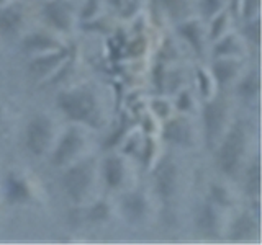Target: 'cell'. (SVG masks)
Segmentation results:
<instances>
[{"label": "cell", "mask_w": 262, "mask_h": 245, "mask_svg": "<svg viewBox=\"0 0 262 245\" xmlns=\"http://www.w3.org/2000/svg\"><path fill=\"white\" fill-rule=\"evenodd\" d=\"M254 229V223L252 219L248 217V216H243L237 219V223L234 224V229H233V239L234 240H241V239H246L248 235H251Z\"/></svg>", "instance_id": "cell-16"}, {"label": "cell", "mask_w": 262, "mask_h": 245, "mask_svg": "<svg viewBox=\"0 0 262 245\" xmlns=\"http://www.w3.org/2000/svg\"><path fill=\"white\" fill-rule=\"evenodd\" d=\"M62 59V54H56V56H49V57H41V59L35 61L31 64V70L35 74H39V76H43V74L49 72L54 65L59 64V61Z\"/></svg>", "instance_id": "cell-15"}, {"label": "cell", "mask_w": 262, "mask_h": 245, "mask_svg": "<svg viewBox=\"0 0 262 245\" xmlns=\"http://www.w3.org/2000/svg\"><path fill=\"white\" fill-rule=\"evenodd\" d=\"M244 142H246L244 133L239 126L233 128L231 133L226 136L220 151V167L225 174L233 175L237 165H239L244 152Z\"/></svg>", "instance_id": "cell-1"}, {"label": "cell", "mask_w": 262, "mask_h": 245, "mask_svg": "<svg viewBox=\"0 0 262 245\" xmlns=\"http://www.w3.org/2000/svg\"><path fill=\"white\" fill-rule=\"evenodd\" d=\"M62 183H64L66 193H68L74 201H80L89 191L90 172L85 165H77L66 174Z\"/></svg>", "instance_id": "cell-4"}, {"label": "cell", "mask_w": 262, "mask_h": 245, "mask_svg": "<svg viewBox=\"0 0 262 245\" xmlns=\"http://www.w3.org/2000/svg\"><path fill=\"white\" fill-rule=\"evenodd\" d=\"M236 74V64L229 61H221L215 65V76L220 82H228L234 77Z\"/></svg>", "instance_id": "cell-18"}, {"label": "cell", "mask_w": 262, "mask_h": 245, "mask_svg": "<svg viewBox=\"0 0 262 245\" xmlns=\"http://www.w3.org/2000/svg\"><path fill=\"white\" fill-rule=\"evenodd\" d=\"M106 212H108V208H106L103 203H98V204H95L92 209H90V219L102 220V219L106 217Z\"/></svg>", "instance_id": "cell-22"}, {"label": "cell", "mask_w": 262, "mask_h": 245, "mask_svg": "<svg viewBox=\"0 0 262 245\" xmlns=\"http://www.w3.org/2000/svg\"><path fill=\"white\" fill-rule=\"evenodd\" d=\"M144 201L141 196L138 194H129L128 198L125 200V203H123V209H125L126 216L131 217V219H138L143 216L144 212Z\"/></svg>", "instance_id": "cell-12"}, {"label": "cell", "mask_w": 262, "mask_h": 245, "mask_svg": "<svg viewBox=\"0 0 262 245\" xmlns=\"http://www.w3.org/2000/svg\"><path fill=\"white\" fill-rule=\"evenodd\" d=\"M59 106L71 119H77V121L89 119L95 110L94 98L84 92L62 93L59 96Z\"/></svg>", "instance_id": "cell-2"}, {"label": "cell", "mask_w": 262, "mask_h": 245, "mask_svg": "<svg viewBox=\"0 0 262 245\" xmlns=\"http://www.w3.org/2000/svg\"><path fill=\"white\" fill-rule=\"evenodd\" d=\"M80 136L76 133V131H69L68 134L62 137L61 144L57 145V149L54 152V163L56 165H61V163L68 162L74 154H76L80 149Z\"/></svg>", "instance_id": "cell-6"}, {"label": "cell", "mask_w": 262, "mask_h": 245, "mask_svg": "<svg viewBox=\"0 0 262 245\" xmlns=\"http://www.w3.org/2000/svg\"><path fill=\"white\" fill-rule=\"evenodd\" d=\"M164 137H166L167 141L176 142V144H187L188 137H190V131H188V126L182 119H174L166 126Z\"/></svg>", "instance_id": "cell-8"}, {"label": "cell", "mask_w": 262, "mask_h": 245, "mask_svg": "<svg viewBox=\"0 0 262 245\" xmlns=\"http://www.w3.org/2000/svg\"><path fill=\"white\" fill-rule=\"evenodd\" d=\"M248 191L252 194L259 193V163L256 162L248 172Z\"/></svg>", "instance_id": "cell-19"}, {"label": "cell", "mask_w": 262, "mask_h": 245, "mask_svg": "<svg viewBox=\"0 0 262 245\" xmlns=\"http://www.w3.org/2000/svg\"><path fill=\"white\" fill-rule=\"evenodd\" d=\"M48 20L59 30H66L69 27V13L61 2H53L45 8Z\"/></svg>", "instance_id": "cell-9"}, {"label": "cell", "mask_w": 262, "mask_h": 245, "mask_svg": "<svg viewBox=\"0 0 262 245\" xmlns=\"http://www.w3.org/2000/svg\"><path fill=\"white\" fill-rule=\"evenodd\" d=\"M51 141V125L46 118H35L27 128V147L35 155H41Z\"/></svg>", "instance_id": "cell-3"}, {"label": "cell", "mask_w": 262, "mask_h": 245, "mask_svg": "<svg viewBox=\"0 0 262 245\" xmlns=\"http://www.w3.org/2000/svg\"><path fill=\"white\" fill-rule=\"evenodd\" d=\"M203 118H205V128H207V134L208 137H216L223 126V119H225V110L218 102L210 103L205 106L203 111Z\"/></svg>", "instance_id": "cell-7"}, {"label": "cell", "mask_w": 262, "mask_h": 245, "mask_svg": "<svg viewBox=\"0 0 262 245\" xmlns=\"http://www.w3.org/2000/svg\"><path fill=\"white\" fill-rule=\"evenodd\" d=\"M196 30H199V27H196L195 23H188L182 28V33L185 35V38L200 51V39H199V31H196Z\"/></svg>", "instance_id": "cell-20"}, {"label": "cell", "mask_w": 262, "mask_h": 245, "mask_svg": "<svg viewBox=\"0 0 262 245\" xmlns=\"http://www.w3.org/2000/svg\"><path fill=\"white\" fill-rule=\"evenodd\" d=\"M20 12L15 10V8H5V10H0V30L4 33H12L18 28L20 24Z\"/></svg>", "instance_id": "cell-11"}, {"label": "cell", "mask_w": 262, "mask_h": 245, "mask_svg": "<svg viewBox=\"0 0 262 245\" xmlns=\"http://www.w3.org/2000/svg\"><path fill=\"white\" fill-rule=\"evenodd\" d=\"M154 182H156V191L162 198H169L176 191V183H177V168L174 163L162 162L158 167V170H156Z\"/></svg>", "instance_id": "cell-5"}, {"label": "cell", "mask_w": 262, "mask_h": 245, "mask_svg": "<svg viewBox=\"0 0 262 245\" xmlns=\"http://www.w3.org/2000/svg\"><path fill=\"white\" fill-rule=\"evenodd\" d=\"M221 23H225V16H220L218 21L215 23V27H213V30H215V31H213V36H216L218 33H220V27H221Z\"/></svg>", "instance_id": "cell-23"}, {"label": "cell", "mask_w": 262, "mask_h": 245, "mask_svg": "<svg viewBox=\"0 0 262 245\" xmlns=\"http://www.w3.org/2000/svg\"><path fill=\"white\" fill-rule=\"evenodd\" d=\"M25 47L27 49H51L54 47V41L51 38H48L45 35H30L27 39H25Z\"/></svg>", "instance_id": "cell-17"}, {"label": "cell", "mask_w": 262, "mask_h": 245, "mask_svg": "<svg viewBox=\"0 0 262 245\" xmlns=\"http://www.w3.org/2000/svg\"><path fill=\"white\" fill-rule=\"evenodd\" d=\"M257 87H259V84H257V79L256 77H248L246 79L243 84H241V87H239V90H241V93L244 95V96H252V95H256L257 93Z\"/></svg>", "instance_id": "cell-21"}, {"label": "cell", "mask_w": 262, "mask_h": 245, "mask_svg": "<svg viewBox=\"0 0 262 245\" xmlns=\"http://www.w3.org/2000/svg\"><path fill=\"white\" fill-rule=\"evenodd\" d=\"M105 180L112 188H117L123 180V163L120 159H108L105 162Z\"/></svg>", "instance_id": "cell-10"}, {"label": "cell", "mask_w": 262, "mask_h": 245, "mask_svg": "<svg viewBox=\"0 0 262 245\" xmlns=\"http://www.w3.org/2000/svg\"><path fill=\"white\" fill-rule=\"evenodd\" d=\"M199 226L202 231L211 234L216 227V216L210 206H203L199 212Z\"/></svg>", "instance_id": "cell-14"}, {"label": "cell", "mask_w": 262, "mask_h": 245, "mask_svg": "<svg viewBox=\"0 0 262 245\" xmlns=\"http://www.w3.org/2000/svg\"><path fill=\"white\" fill-rule=\"evenodd\" d=\"M7 193H8V198L12 201H23L28 196V190H27V186H25V183L13 177L8 178V182H7Z\"/></svg>", "instance_id": "cell-13"}]
</instances>
